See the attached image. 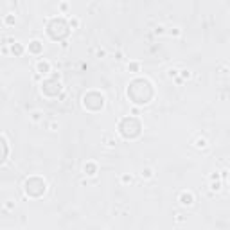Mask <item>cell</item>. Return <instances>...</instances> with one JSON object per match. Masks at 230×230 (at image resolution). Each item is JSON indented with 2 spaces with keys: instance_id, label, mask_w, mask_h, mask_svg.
Wrapping results in <instances>:
<instances>
[{
  "instance_id": "7",
  "label": "cell",
  "mask_w": 230,
  "mask_h": 230,
  "mask_svg": "<svg viewBox=\"0 0 230 230\" xmlns=\"http://www.w3.org/2000/svg\"><path fill=\"white\" fill-rule=\"evenodd\" d=\"M13 52L20 54V52H22V47H20V45H13Z\"/></svg>"
},
{
  "instance_id": "10",
  "label": "cell",
  "mask_w": 230,
  "mask_h": 230,
  "mask_svg": "<svg viewBox=\"0 0 230 230\" xmlns=\"http://www.w3.org/2000/svg\"><path fill=\"white\" fill-rule=\"evenodd\" d=\"M70 25L72 27H77V20H70Z\"/></svg>"
},
{
  "instance_id": "1",
  "label": "cell",
  "mask_w": 230,
  "mask_h": 230,
  "mask_svg": "<svg viewBox=\"0 0 230 230\" xmlns=\"http://www.w3.org/2000/svg\"><path fill=\"white\" fill-rule=\"evenodd\" d=\"M180 201H182V205H192V201H194V196H192L191 192H182Z\"/></svg>"
},
{
  "instance_id": "8",
  "label": "cell",
  "mask_w": 230,
  "mask_h": 230,
  "mask_svg": "<svg viewBox=\"0 0 230 230\" xmlns=\"http://www.w3.org/2000/svg\"><path fill=\"white\" fill-rule=\"evenodd\" d=\"M122 182H131V176H128V174H124V176H122Z\"/></svg>"
},
{
  "instance_id": "3",
  "label": "cell",
  "mask_w": 230,
  "mask_h": 230,
  "mask_svg": "<svg viewBox=\"0 0 230 230\" xmlns=\"http://www.w3.org/2000/svg\"><path fill=\"white\" fill-rule=\"evenodd\" d=\"M151 176H153V169H149V167L142 169V178H151Z\"/></svg>"
},
{
  "instance_id": "4",
  "label": "cell",
  "mask_w": 230,
  "mask_h": 230,
  "mask_svg": "<svg viewBox=\"0 0 230 230\" xmlns=\"http://www.w3.org/2000/svg\"><path fill=\"white\" fill-rule=\"evenodd\" d=\"M85 171H88V174H95V167L92 164H88V165H85Z\"/></svg>"
},
{
  "instance_id": "6",
  "label": "cell",
  "mask_w": 230,
  "mask_h": 230,
  "mask_svg": "<svg viewBox=\"0 0 230 230\" xmlns=\"http://www.w3.org/2000/svg\"><path fill=\"white\" fill-rule=\"evenodd\" d=\"M219 187H221V183L216 182V183H212V185H210V189H212V191H219Z\"/></svg>"
},
{
  "instance_id": "9",
  "label": "cell",
  "mask_w": 230,
  "mask_h": 230,
  "mask_svg": "<svg viewBox=\"0 0 230 230\" xmlns=\"http://www.w3.org/2000/svg\"><path fill=\"white\" fill-rule=\"evenodd\" d=\"M169 76H176V68H171V70H169Z\"/></svg>"
},
{
  "instance_id": "5",
  "label": "cell",
  "mask_w": 230,
  "mask_h": 230,
  "mask_svg": "<svg viewBox=\"0 0 230 230\" xmlns=\"http://www.w3.org/2000/svg\"><path fill=\"white\" fill-rule=\"evenodd\" d=\"M196 146H198V148H205V146H207V140H205V139H198V140H196Z\"/></svg>"
},
{
  "instance_id": "2",
  "label": "cell",
  "mask_w": 230,
  "mask_h": 230,
  "mask_svg": "<svg viewBox=\"0 0 230 230\" xmlns=\"http://www.w3.org/2000/svg\"><path fill=\"white\" fill-rule=\"evenodd\" d=\"M36 68H38V72H41V74H47L49 72V63L47 61H38Z\"/></svg>"
}]
</instances>
